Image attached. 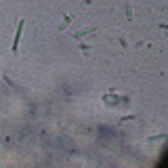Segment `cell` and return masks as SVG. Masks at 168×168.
Segmentation results:
<instances>
[{"mask_svg":"<svg viewBox=\"0 0 168 168\" xmlns=\"http://www.w3.org/2000/svg\"><path fill=\"white\" fill-rule=\"evenodd\" d=\"M23 25H25V21H21L19 27H17V36H15V42H13V53H17V46H19V40H21V30H23Z\"/></svg>","mask_w":168,"mask_h":168,"instance_id":"1","label":"cell"},{"mask_svg":"<svg viewBox=\"0 0 168 168\" xmlns=\"http://www.w3.org/2000/svg\"><path fill=\"white\" fill-rule=\"evenodd\" d=\"M95 30H97V27H88V30H80V32H76L74 36H76V38H82L84 34H90V32H95Z\"/></svg>","mask_w":168,"mask_h":168,"instance_id":"2","label":"cell"},{"mask_svg":"<svg viewBox=\"0 0 168 168\" xmlns=\"http://www.w3.org/2000/svg\"><path fill=\"white\" fill-rule=\"evenodd\" d=\"M72 19H74V17H69V15H65V19H63V23H61V25H59V30H61V32H63V30H65V27H67V23H69V21H72Z\"/></svg>","mask_w":168,"mask_h":168,"instance_id":"3","label":"cell"}]
</instances>
